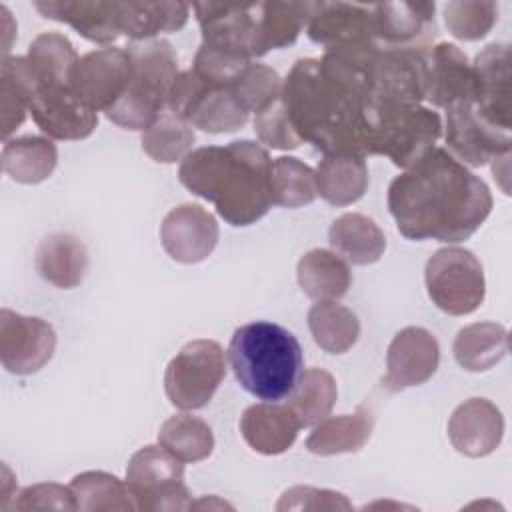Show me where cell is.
<instances>
[{
  "label": "cell",
  "instance_id": "6da1fadb",
  "mask_svg": "<svg viewBox=\"0 0 512 512\" xmlns=\"http://www.w3.org/2000/svg\"><path fill=\"white\" fill-rule=\"evenodd\" d=\"M388 208L402 236L456 244L490 216L492 194L482 178L434 146L390 182Z\"/></svg>",
  "mask_w": 512,
  "mask_h": 512
},
{
  "label": "cell",
  "instance_id": "7a4b0ae2",
  "mask_svg": "<svg viewBox=\"0 0 512 512\" xmlns=\"http://www.w3.org/2000/svg\"><path fill=\"white\" fill-rule=\"evenodd\" d=\"M282 100L302 142L366 158V92L354 78L322 58H302L284 80Z\"/></svg>",
  "mask_w": 512,
  "mask_h": 512
},
{
  "label": "cell",
  "instance_id": "3957f363",
  "mask_svg": "<svg viewBox=\"0 0 512 512\" xmlns=\"http://www.w3.org/2000/svg\"><path fill=\"white\" fill-rule=\"evenodd\" d=\"M272 160L260 144L234 140L192 150L178 168L180 184L214 204L232 226H250L272 206Z\"/></svg>",
  "mask_w": 512,
  "mask_h": 512
},
{
  "label": "cell",
  "instance_id": "277c9868",
  "mask_svg": "<svg viewBox=\"0 0 512 512\" xmlns=\"http://www.w3.org/2000/svg\"><path fill=\"white\" fill-rule=\"evenodd\" d=\"M228 360L240 386L264 402L286 400L304 372L302 346L296 336L266 320L234 330Z\"/></svg>",
  "mask_w": 512,
  "mask_h": 512
},
{
  "label": "cell",
  "instance_id": "5b68a950",
  "mask_svg": "<svg viewBox=\"0 0 512 512\" xmlns=\"http://www.w3.org/2000/svg\"><path fill=\"white\" fill-rule=\"evenodd\" d=\"M130 82L106 118L126 130H146L166 110L168 92L178 76V56L168 40H130Z\"/></svg>",
  "mask_w": 512,
  "mask_h": 512
},
{
  "label": "cell",
  "instance_id": "8992f818",
  "mask_svg": "<svg viewBox=\"0 0 512 512\" xmlns=\"http://www.w3.org/2000/svg\"><path fill=\"white\" fill-rule=\"evenodd\" d=\"M442 136L438 112L422 104L366 106V156H388L394 166L408 168Z\"/></svg>",
  "mask_w": 512,
  "mask_h": 512
},
{
  "label": "cell",
  "instance_id": "52a82bcc",
  "mask_svg": "<svg viewBox=\"0 0 512 512\" xmlns=\"http://www.w3.org/2000/svg\"><path fill=\"white\" fill-rule=\"evenodd\" d=\"M424 280L432 304L450 316L472 314L484 302V270L474 252L466 248L436 250L426 262Z\"/></svg>",
  "mask_w": 512,
  "mask_h": 512
},
{
  "label": "cell",
  "instance_id": "ba28073f",
  "mask_svg": "<svg viewBox=\"0 0 512 512\" xmlns=\"http://www.w3.org/2000/svg\"><path fill=\"white\" fill-rule=\"evenodd\" d=\"M226 376L224 350L216 340L198 338L180 348L164 372V390L180 410L204 408Z\"/></svg>",
  "mask_w": 512,
  "mask_h": 512
},
{
  "label": "cell",
  "instance_id": "9c48e42d",
  "mask_svg": "<svg viewBox=\"0 0 512 512\" xmlns=\"http://www.w3.org/2000/svg\"><path fill=\"white\" fill-rule=\"evenodd\" d=\"M126 486L138 510H190L192 498L184 484V462L166 448L144 446L126 466Z\"/></svg>",
  "mask_w": 512,
  "mask_h": 512
},
{
  "label": "cell",
  "instance_id": "30bf717a",
  "mask_svg": "<svg viewBox=\"0 0 512 512\" xmlns=\"http://www.w3.org/2000/svg\"><path fill=\"white\" fill-rule=\"evenodd\" d=\"M428 86V50L382 48L368 74V108L420 104Z\"/></svg>",
  "mask_w": 512,
  "mask_h": 512
},
{
  "label": "cell",
  "instance_id": "8fae6325",
  "mask_svg": "<svg viewBox=\"0 0 512 512\" xmlns=\"http://www.w3.org/2000/svg\"><path fill=\"white\" fill-rule=\"evenodd\" d=\"M130 82V58L126 48L106 46L78 58L72 76V94L90 110H110Z\"/></svg>",
  "mask_w": 512,
  "mask_h": 512
},
{
  "label": "cell",
  "instance_id": "7c38bea8",
  "mask_svg": "<svg viewBox=\"0 0 512 512\" xmlns=\"http://www.w3.org/2000/svg\"><path fill=\"white\" fill-rule=\"evenodd\" d=\"M56 350V332L50 322L0 310V360L12 374H34L44 368Z\"/></svg>",
  "mask_w": 512,
  "mask_h": 512
},
{
  "label": "cell",
  "instance_id": "4fadbf2b",
  "mask_svg": "<svg viewBox=\"0 0 512 512\" xmlns=\"http://www.w3.org/2000/svg\"><path fill=\"white\" fill-rule=\"evenodd\" d=\"M446 144L452 156L464 166H484L510 152V132L486 122L474 102L462 100L446 108Z\"/></svg>",
  "mask_w": 512,
  "mask_h": 512
},
{
  "label": "cell",
  "instance_id": "5bb4252c",
  "mask_svg": "<svg viewBox=\"0 0 512 512\" xmlns=\"http://www.w3.org/2000/svg\"><path fill=\"white\" fill-rule=\"evenodd\" d=\"M512 58L508 44H488L476 54L472 66L474 76V108L496 126L510 132L512 128Z\"/></svg>",
  "mask_w": 512,
  "mask_h": 512
},
{
  "label": "cell",
  "instance_id": "9a60e30c",
  "mask_svg": "<svg viewBox=\"0 0 512 512\" xmlns=\"http://www.w3.org/2000/svg\"><path fill=\"white\" fill-rule=\"evenodd\" d=\"M28 112L38 128L54 140L88 138L98 124V112L84 106L64 84H42L38 80Z\"/></svg>",
  "mask_w": 512,
  "mask_h": 512
},
{
  "label": "cell",
  "instance_id": "2e32d148",
  "mask_svg": "<svg viewBox=\"0 0 512 512\" xmlns=\"http://www.w3.org/2000/svg\"><path fill=\"white\" fill-rule=\"evenodd\" d=\"M440 362V346L434 334L420 326L402 328L386 352L384 386L400 392L430 380Z\"/></svg>",
  "mask_w": 512,
  "mask_h": 512
},
{
  "label": "cell",
  "instance_id": "e0dca14e",
  "mask_svg": "<svg viewBox=\"0 0 512 512\" xmlns=\"http://www.w3.org/2000/svg\"><path fill=\"white\" fill-rule=\"evenodd\" d=\"M258 4L260 2L256 4H228V2L192 4L202 30V44L254 58Z\"/></svg>",
  "mask_w": 512,
  "mask_h": 512
},
{
  "label": "cell",
  "instance_id": "ac0fdd59",
  "mask_svg": "<svg viewBox=\"0 0 512 512\" xmlns=\"http://www.w3.org/2000/svg\"><path fill=\"white\" fill-rule=\"evenodd\" d=\"M160 240L172 260L180 264H198L216 248L218 224L200 204H180L164 216Z\"/></svg>",
  "mask_w": 512,
  "mask_h": 512
},
{
  "label": "cell",
  "instance_id": "d6986e66",
  "mask_svg": "<svg viewBox=\"0 0 512 512\" xmlns=\"http://www.w3.org/2000/svg\"><path fill=\"white\" fill-rule=\"evenodd\" d=\"M434 2H382L370 4L372 30L384 48L428 50L434 26Z\"/></svg>",
  "mask_w": 512,
  "mask_h": 512
},
{
  "label": "cell",
  "instance_id": "ffe728a7",
  "mask_svg": "<svg viewBox=\"0 0 512 512\" xmlns=\"http://www.w3.org/2000/svg\"><path fill=\"white\" fill-rule=\"evenodd\" d=\"M504 436V416L486 398H470L456 406L448 420V438L456 452L468 458L492 454Z\"/></svg>",
  "mask_w": 512,
  "mask_h": 512
},
{
  "label": "cell",
  "instance_id": "44dd1931",
  "mask_svg": "<svg viewBox=\"0 0 512 512\" xmlns=\"http://www.w3.org/2000/svg\"><path fill=\"white\" fill-rule=\"evenodd\" d=\"M306 32L312 42L324 48L376 42L370 6L364 4L318 2L306 24Z\"/></svg>",
  "mask_w": 512,
  "mask_h": 512
},
{
  "label": "cell",
  "instance_id": "7402d4cb",
  "mask_svg": "<svg viewBox=\"0 0 512 512\" xmlns=\"http://www.w3.org/2000/svg\"><path fill=\"white\" fill-rule=\"evenodd\" d=\"M436 108L454 102H474V76L466 54L450 42H438L428 50L426 98Z\"/></svg>",
  "mask_w": 512,
  "mask_h": 512
},
{
  "label": "cell",
  "instance_id": "603a6c76",
  "mask_svg": "<svg viewBox=\"0 0 512 512\" xmlns=\"http://www.w3.org/2000/svg\"><path fill=\"white\" fill-rule=\"evenodd\" d=\"M300 422L288 404L260 402L244 410L240 418V432L246 444L260 454L276 456L292 448L296 442Z\"/></svg>",
  "mask_w": 512,
  "mask_h": 512
},
{
  "label": "cell",
  "instance_id": "cb8c5ba5",
  "mask_svg": "<svg viewBox=\"0 0 512 512\" xmlns=\"http://www.w3.org/2000/svg\"><path fill=\"white\" fill-rule=\"evenodd\" d=\"M34 8L48 20L70 24L80 36H84L90 42L110 44L122 34L118 2L46 0V2H34Z\"/></svg>",
  "mask_w": 512,
  "mask_h": 512
},
{
  "label": "cell",
  "instance_id": "d4e9b609",
  "mask_svg": "<svg viewBox=\"0 0 512 512\" xmlns=\"http://www.w3.org/2000/svg\"><path fill=\"white\" fill-rule=\"evenodd\" d=\"M328 242L338 256L356 266L378 262L386 250V236L380 226L358 212L338 216L328 230Z\"/></svg>",
  "mask_w": 512,
  "mask_h": 512
},
{
  "label": "cell",
  "instance_id": "484cf974",
  "mask_svg": "<svg viewBox=\"0 0 512 512\" xmlns=\"http://www.w3.org/2000/svg\"><path fill=\"white\" fill-rule=\"evenodd\" d=\"M36 268L48 284L74 288L82 282L88 268L86 246L74 234L54 232L38 244Z\"/></svg>",
  "mask_w": 512,
  "mask_h": 512
},
{
  "label": "cell",
  "instance_id": "4316f807",
  "mask_svg": "<svg viewBox=\"0 0 512 512\" xmlns=\"http://www.w3.org/2000/svg\"><path fill=\"white\" fill-rule=\"evenodd\" d=\"M318 194L332 206L358 202L368 188V166L360 154H324L316 168Z\"/></svg>",
  "mask_w": 512,
  "mask_h": 512
},
{
  "label": "cell",
  "instance_id": "83f0119b",
  "mask_svg": "<svg viewBox=\"0 0 512 512\" xmlns=\"http://www.w3.org/2000/svg\"><path fill=\"white\" fill-rule=\"evenodd\" d=\"M318 2H260L254 56L292 44L306 28Z\"/></svg>",
  "mask_w": 512,
  "mask_h": 512
},
{
  "label": "cell",
  "instance_id": "f1b7e54d",
  "mask_svg": "<svg viewBox=\"0 0 512 512\" xmlns=\"http://www.w3.org/2000/svg\"><path fill=\"white\" fill-rule=\"evenodd\" d=\"M374 430L372 412L358 406L354 414L324 418L306 438V450L318 456L350 454L366 446Z\"/></svg>",
  "mask_w": 512,
  "mask_h": 512
},
{
  "label": "cell",
  "instance_id": "f546056e",
  "mask_svg": "<svg viewBox=\"0 0 512 512\" xmlns=\"http://www.w3.org/2000/svg\"><path fill=\"white\" fill-rule=\"evenodd\" d=\"M298 284L306 296L316 302L336 300L344 296L352 284L348 262L336 252L314 248L298 260Z\"/></svg>",
  "mask_w": 512,
  "mask_h": 512
},
{
  "label": "cell",
  "instance_id": "4dcf8cb0",
  "mask_svg": "<svg viewBox=\"0 0 512 512\" xmlns=\"http://www.w3.org/2000/svg\"><path fill=\"white\" fill-rule=\"evenodd\" d=\"M120 32L130 40H150L160 32L180 30L190 16L186 2H118Z\"/></svg>",
  "mask_w": 512,
  "mask_h": 512
},
{
  "label": "cell",
  "instance_id": "1f68e13d",
  "mask_svg": "<svg viewBox=\"0 0 512 512\" xmlns=\"http://www.w3.org/2000/svg\"><path fill=\"white\" fill-rule=\"evenodd\" d=\"M2 170L20 184L44 182L56 168V144L44 136H20L2 146Z\"/></svg>",
  "mask_w": 512,
  "mask_h": 512
},
{
  "label": "cell",
  "instance_id": "d6a6232c",
  "mask_svg": "<svg viewBox=\"0 0 512 512\" xmlns=\"http://www.w3.org/2000/svg\"><path fill=\"white\" fill-rule=\"evenodd\" d=\"M38 78L26 56L2 60L0 70V128L4 142L22 126Z\"/></svg>",
  "mask_w": 512,
  "mask_h": 512
},
{
  "label": "cell",
  "instance_id": "836d02e7",
  "mask_svg": "<svg viewBox=\"0 0 512 512\" xmlns=\"http://www.w3.org/2000/svg\"><path fill=\"white\" fill-rule=\"evenodd\" d=\"M452 350L464 370L484 372L506 356L508 332L498 322H474L458 330Z\"/></svg>",
  "mask_w": 512,
  "mask_h": 512
},
{
  "label": "cell",
  "instance_id": "e575fe53",
  "mask_svg": "<svg viewBox=\"0 0 512 512\" xmlns=\"http://www.w3.org/2000/svg\"><path fill=\"white\" fill-rule=\"evenodd\" d=\"M308 328L314 342L328 354L348 352L360 336L356 314L336 300L316 302L308 312Z\"/></svg>",
  "mask_w": 512,
  "mask_h": 512
},
{
  "label": "cell",
  "instance_id": "d590c367",
  "mask_svg": "<svg viewBox=\"0 0 512 512\" xmlns=\"http://www.w3.org/2000/svg\"><path fill=\"white\" fill-rule=\"evenodd\" d=\"M250 114L238 104L230 86H210L204 90L186 116V122L208 134L234 132L248 122Z\"/></svg>",
  "mask_w": 512,
  "mask_h": 512
},
{
  "label": "cell",
  "instance_id": "8d00e7d4",
  "mask_svg": "<svg viewBox=\"0 0 512 512\" xmlns=\"http://www.w3.org/2000/svg\"><path fill=\"white\" fill-rule=\"evenodd\" d=\"M336 398L338 386L334 376L322 368H308L302 372L286 404L296 414L300 426L310 428L330 416Z\"/></svg>",
  "mask_w": 512,
  "mask_h": 512
},
{
  "label": "cell",
  "instance_id": "74e56055",
  "mask_svg": "<svg viewBox=\"0 0 512 512\" xmlns=\"http://www.w3.org/2000/svg\"><path fill=\"white\" fill-rule=\"evenodd\" d=\"M158 444L182 462H200L212 454L214 434L202 418L174 414L160 426Z\"/></svg>",
  "mask_w": 512,
  "mask_h": 512
},
{
  "label": "cell",
  "instance_id": "f35d334b",
  "mask_svg": "<svg viewBox=\"0 0 512 512\" xmlns=\"http://www.w3.org/2000/svg\"><path fill=\"white\" fill-rule=\"evenodd\" d=\"M68 486L74 494L76 510H138L126 482L114 474L88 470L76 474Z\"/></svg>",
  "mask_w": 512,
  "mask_h": 512
},
{
  "label": "cell",
  "instance_id": "ab89813d",
  "mask_svg": "<svg viewBox=\"0 0 512 512\" xmlns=\"http://www.w3.org/2000/svg\"><path fill=\"white\" fill-rule=\"evenodd\" d=\"M26 58L42 84L70 86V76L80 56L64 34L44 32L32 40Z\"/></svg>",
  "mask_w": 512,
  "mask_h": 512
},
{
  "label": "cell",
  "instance_id": "60d3db41",
  "mask_svg": "<svg viewBox=\"0 0 512 512\" xmlns=\"http://www.w3.org/2000/svg\"><path fill=\"white\" fill-rule=\"evenodd\" d=\"M194 128L180 116L164 110L152 126L142 132V150L156 162L172 164L192 152Z\"/></svg>",
  "mask_w": 512,
  "mask_h": 512
},
{
  "label": "cell",
  "instance_id": "b9f144b4",
  "mask_svg": "<svg viewBox=\"0 0 512 512\" xmlns=\"http://www.w3.org/2000/svg\"><path fill=\"white\" fill-rule=\"evenodd\" d=\"M270 186L272 204L284 208H298L310 204L318 196L316 172L294 156H280L272 160Z\"/></svg>",
  "mask_w": 512,
  "mask_h": 512
},
{
  "label": "cell",
  "instance_id": "7bdbcfd3",
  "mask_svg": "<svg viewBox=\"0 0 512 512\" xmlns=\"http://www.w3.org/2000/svg\"><path fill=\"white\" fill-rule=\"evenodd\" d=\"M282 86L284 80L274 68L266 64H250L230 84V90L248 114H258L282 96Z\"/></svg>",
  "mask_w": 512,
  "mask_h": 512
},
{
  "label": "cell",
  "instance_id": "ee69618b",
  "mask_svg": "<svg viewBox=\"0 0 512 512\" xmlns=\"http://www.w3.org/2000/svg\"><path fill=\"white\" fill-rule=\"evenodd\" d=\"M498 18L496 2L478 0H454L444 6V24L448 32L458 40L484 38Z\"/></svg>",
  "mask_w": 512,
  "mask_h": 512
},
{
  "label": "cell",
  "instance_id": "f6af8a7d",
  "mask_svg": "<svg viewBox=\"0 0 512 512\" xmlns=\"http://www.w3.org/2000/svg\"><path fill=\"white\" fill-rule=\"evenodd\" d=\"M252 64V58L200 44L192 70L210 86H230L238 74Z\"/></svg>",
  "mask_w": 512,
  "mask_h": 512
},
{
  "label": "cell",
  "instance_id": "bcb514c9",
  "mask_svg": "<svg viewBox=\"0 0 512 512\" xmlns=\"http://www.w3.org/2000/svg\"><path fill=\"white\" fill-rule=\"evenodd\" d=\"M254 132L262 144L274 150H294L302 144L290 124L282 96L254 114Z\"/></svg>",
  "mask_w": 512,
  "mask_h": 512
},
{
  "label": "cell",
  "instance_id": "7dc6e473",
  "mask_svg": "<svg viewBox=\"0 0 512 512\" xmlns=\"http://www.w3.org/2000/svg\"><path fill=\"white\" fill-rule=\"evenodd\" d=\"M352 504L346 500L344 494L314 488V486H294L288 488L278 504L276 510H350Z\"/></svg>",
  "mask_w": 512,
  "mask_h": 512
},
{
  "label": "cell",
  "instance_id": "c3c4849f",
  "mask_svg": "<svg viewBox=\"0 0 512 512\" xmlns=\"http://www.w3.org/2000/svg\"><path fill=\"white\" fill-rule=\"evenodd\" d=\"M14 510H76L70 486L44 482L24 488L14 500Z\"/></svg>",
  "mask_w": 512,
  "mask_h": 512
}]
</instances>
